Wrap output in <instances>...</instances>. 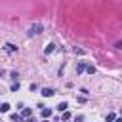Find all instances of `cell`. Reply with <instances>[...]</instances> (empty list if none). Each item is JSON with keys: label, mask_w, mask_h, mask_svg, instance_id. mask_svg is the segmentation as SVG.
Listing matches in <instances>:
<instances>
[{"label": "cell", "mask_w": 122, "mask_h": 122, "mask_svg": "<svg viewBox=\"0 0 122 122\" xmlns=\"http://www.w3.org/2000/svg\"><path fill=\"white\" fill-rule=\"evenodd\" d=\"M42 30H44V25H42V23H34V25L29 27L27 34H29V36H36V34H40Z\"/></svg>", "instance_id": "obj_1"}, {"label": "cell", "mask_w": 122, "mask_h": 122, "mask_svg": "<svg viewBox=\"0 0 122 122\" xmlns=\"http://www.w3.org/2000/svg\"><path fill=\"white\" fill-rule=\"evenodd\" d=\"M40 93H42V95H44V97H51V95H53V93H55V92H53V90H51V88H42V92H40Z\"/></svg>", "instance_id": "obj_2"}, {"label": "cell", "mask_w": 122, "mask_h": 122, "mask_svg": "<svg viewBox=\"0 0 122 122\" xmlns=\"http://www.w3.org/2000/svg\"><path fill=\"white\" fill-rule=\"evenodd\" d=\"M4 50H6L8 53H13V51H17V46H13V44H10V42H8V44L4 46Z\"/></svg>", "instance_id": "obj_3"}, {"label": "cell", "mask_w": 122, "mask_h": 122, "mask_svg": "<svg viewBox=\"0 0 122 122\" xmlns=\"http://www.w3.org/2000/svg\"><path fill=\"white\" fill-rule=\"evenodd\" d=\"M67 107H69V103H67V101H61V103L57 105V111H59V112H67Z\"/></svg>", "instance_id": "obj_4"}, {"label": "cell", "mask_w": 122, "mask_h": 122, "mask_svg": "<svg viewBox=\"0 0 122 122\" xmlns=\"http://www.w3.org/2000/svg\"><path fill=\"white\" fill-rule=\"evenodd\" d=\"M84 69H86V63H84V61H80V63H78V65H76V72H78V74H80V72H82V71H84Z\"/></svg>", "instance_id": "obj_5"}, {"label": "cell", "mask_w": 122, "mask_h": 122, "mask_svg": "<svg viewBox=\"0 0 122 122\" xmlns=\"http://www.w3.org/2000/svg\"><path fill=\"white\" fill-rule=\"evenodd\" d=\"M42 116H44V120H48V118L51 116V111H50V109H42Z\"/></svg>", "instance_id": "obj_6"}, {"label": "cell", "mask_w": 122, "mask_h": 122, "mask_svg": "<svg viewBox=\"0 0 122 122\" xmlns=\"http://www.w3.org/2000/svg\"><path fill=\"white\" fill-rule=\"evenodd\" d=\"M11 122H23L21 114H15V112H11Z\"/></svg>", "instance_id": "obj_7"}, {"label": "cell", "mask_w": 122, "mask_h": 122, "mask_svg": "<svg viewBox=\"0 0 122 122\" xmlns=\"http://www.w3.org/2000/svg\"><path fill=\"white\" fill-rule=\"evenodd\" d=\"M53 50H55V44H48V46H46V50H44V53H51Z\"/></svg>", "instance_id": "obj_8"}, {"label": "cell", "mask_w": 122, "mask_h": 122, "mask_svg": "<svg viewBox=\"0 0 122 122\" xmlns=\"http://www.w3.org/2000/svg\"><path fill=\"white\" fill-rule=\"evenodd\" d=\"M21 116H29V118H30V116H32V111H30V109H23V111H21Z\"/></svg>", "instance_id": "obj_9"}, {"label": "cell", "mask_w": 122, "mask_h": 122, "mask_svg": "<svg viewBox=\"0 0 122 122\" xmlns=\"http://www.w3.org/2000/svg\"><path fill=\"white\" fill-rule=\"evenodd\" d=\"M8 111H10V105L8 103H2L0 105V112H8Z\"/></svg>", "instance_id": "obj_10"}, {"label": "cell", "mask_w": 122, "mask_h": 122, "mask_svg": "<svg viewBox=\"0 0 122 122\" xmlns=\"http://www.w3.org/2000/svg\"><path fill=\"white\" fill-rule=\"evenodd\" d=\"M86 71H88L90 74H93V72H95V67H93V65H88V67H86Z\"/></svg>", "instance_id": "obj_11"}, {"label": "cell", "mask_w": 122, "mask_h": 122, "mask_svg": "<svg viewBox=\"0 0 122 122\" xmlns=\"http://www.w3.org/2000/svg\"><path fill=\"white\" fill-rule=\"evenodd\" d=\"M17 90H19V82H13L11 84V92H17Z\"/></svg>", "instance_id": "obj_12"}, {"label": "cell", "mask_w": 122, "mask_h": 122, "mask_svg": "<svg viewBox=\"0 0 122 122\" xmlns=\"http://www.w3.org/2000/svg\"><path fill=\"white\" fill-rule=\"evenodd\" d=\"M61 118H63V120H69V118H71V112H69V111H67V112H63V116H61Z\"/></svg>", "instance_id": "obj_13"}, {"label": "cell", "mask_w": 122, "mask_h": 122, "mask_svg": "<svg viewBox=\"0 0 122 122\" xmlns=\"http://www.w3.org/2000/svg\"><path fill=\"white\" fill-rule=\"evenodd\" d=\"M112 120H114V114L109 112V114H107V122H112Z\"/></svg>", "instance_id": "obj_14"}, {"label": "cell", "mask_w": 122, "mask_h": 122, "mask_svg": "<svg viewBox=\"0 0 122 122\" xmlns=\"http://www.w3.org/2000/svg\"><path fill=\"white\" fill-rule=\"evenodd\" d=\"M114 122H122V116H120V118H116V120H114Z\"/></svg>", "instance_id": "obj_15"}, {"label": "cell", "mask_w": 122, "mask_h": 122, "mask_svg": "<svg viewBox=\"0 0 122 122\" xmlns=\"http://www.w3.org/2000/svg\"><path fill=\"white\" fill-rule=\"evenodd\" d=\"M0 76H4V71H2V69H0Z\"/></svg>", "instance_id": "obj_16"}, {"label": "cell", "mask_w": 122, "mask_h": 122, "mask_svg": "<svg viewBox=\"0 0 122 122\" xmlns=\"http://www.w3.org/2000/svg\"><path fill=\"white\" fill-rule=\"evenodd\" d=\"M120 116H122V109H120Z\"/></svg>", "instance_id": "obj_17"}, {"label": "cell", "mask_w": 122, "mask_h": 122, "mask_svg": "<svg viewBox=\"0 0 122 122\" xmlns=\"http://www.w3.org/2000/svg\"><path fill=\"white\" fill-rule=\"evenodd\" d=\"M44 122H50V120H44Z\"/></svg>", "instance_id": "obj_18"}]
</instances>
